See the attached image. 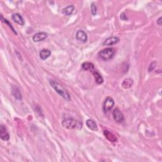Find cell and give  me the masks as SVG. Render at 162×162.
<instances>
[{"label":"cell","mask_w":162,"mask_h":162,"mask_svg":"<svg viewBox=\"0 0 162 162\" xmlns=\"http://www.w3.org/2000/svg\"><path fill=\"white\" fill-rule=\"evenodd\" d=\"M50 84L51 86H52L53 89L55 90V91L60 96H61L62 98H64L65 99H66L67 101L71 100V96L70 95V94L68 93L60 84L58 83L57 82H56L53 80H50Z\"/></svg>","instance_id":"1"},{"label":"cell","mask_w":162,"mask_h":162,"mask_svg":"<svg viewBox=\"0 0 162 162\" xmlns=\"http://www.w3.org/2000/svg\"><path fill=\"white\" fill-rule=\"evenodd\" d=\"M61 125L64 128L67 129H81L82 128V124L80 122L74 118H66L62 121Z\"/></svg>","instance_id":"2"},{"label":"cell","mask_w":162,"mask_h":162,"mask_svg":"<svg viewBox=\"0 0 162 162\" xmlns=\"http://www.w3.org/2000/svg\"><path fill=\"white\" fill-rule=\"evenodd\" d=\"M115 54V50L113 48H108L100 51L98 53V56L104 61H108L113 58Z\"/></svg>","instance_id":"3"},{"label":"cell","mask_w":162,"mask_h":162,"mask_svg":"<svg viewBox=\"0 0 162 162\" xmlns=\"http://www.w3.org/2000/svg\"><path fill=\"white\" fill-rule=\"evenodd\" d=\"M115 101L111 97H107L103 103V109L104 113H107L112 109V108L114 106Z\"/></svg>","instance_id":"4"},{"label":"cell","mask_w":162,"mask_h":162,"mask_svg":"<svg viewBox=\"0 0 162 162\" xmlns=\"http://www.w3.org/2000/svg\"><path fill=\"white\" fill-rule=\"evenodd\" d=\"M113 118L114 120L117 122V123H122L124 120V115L121 110L118 108H116L113 111Z\"/></svg>","instance_id":"5"},{"label":"cell","mask_w":162,"mask_h":162,"mask_svg":"<svg viewBox=\"0 0 162 162\" xmlns=\"http://www.w3.org/2000/svg\"><path fill=\"white\" fill-rule=\"evenodd\" d=\"M119 41H120V39H119L118 37H110V38H107L106 40L103 42V46H112V45L118 43Z\"/></svg>","instance_id":"6"},{"label":"cell","mask_w":162,"mask_h":162,"mask_svg":"<svg viewBox=\"0 0 162 162\" xmlns=\"http://www.w3.org/2000/svg\"><path fill=\"white\" fill-rule=\"evenodd\" d=\"M48 37V34L44 32H41L36 34L32 37V40L34 42H38L44 40Z\"/></svg>","instance_id":"7"},{"label":"cell","mask_w":162,"mask_h":162,"mask_svg":"<svg viewBox=\"0 0 162 162\" xmlns=\"http://www.w3.org/2000/svg\"><path fill=\"white\" fill-rule=\"evenodd\" d=\"M76 39L82 42H86L87 41V35L84 30H79L76 33Z\"/></svg>","instance_id":"8"},{"label":"cell","mask_w":162,"mask_h":162,"mask_svg":"<svg viewBox=\"0 0 162 162\" xmlns=\"http://www.w3.org/2000/svg\"><path fill=\"white\" fill-rule=\"evenodd\" d=\"M0 136L1 139L3 141H8L10 139V135L8 134L7 128L3 125H1L0 127Z\"/></svg>","instance_id":"9"},{"label":"cell","mask_w":162,"mask_h":162,"mask_svg":"<svg viewBox=\"0 0 162 162\" xmlns=\"http://www.w3.org/2000/svg\"><path fill=\"white\" fill-rule=\"evenodd\" d=\"M12 19L15 23L20 25H24L25 24V21L23 17L19 13H13L12 15Z\"/></svg>","instance_id":"10"},{"label":"cell","mask_w":162,"mask_h":162,"mask_svg":"<svg viewBox=\"0 0 162 162\" xmlns=\"http://www.w3.org/2000/svg\"><path fill=\"white\" fill-rule=\"evenodd\" d=\"M103 134L108 140L112 143H116L117 141V138L113 134L108 130H105L103 132Z\"/></svg>","instance_id":"11"},{"label":"cell","mask_w":162,"mask_h":162,"mask_svg":"<svg viewBox=\"0 0 162 162\" xmlns=\"http://www.w3.org/2000/svg\"><path fill=\"white\" fill-rule=\"evenodd\" d=\"M75 10V7L73 5H69L66 8H64L62 10L61 12L65 16H70L73 13V11Z\"/></svg>","instance_id":"12"},{"label":"cell","mask_w":162,"mask_h":162,"mask_svg":"<svg viewBox=\"0 0 162 162\" xmlns=\"http://www.w3.org/2000/svg\"><path fill=\"white\" fill-rule=\"evenodd\" d=\"M82 68L84 70L89 71L91 72L93 70H95V65L91 62H84L82 65Z\"/></svg>","instance_id":"13"},{"label":"cell","mask_w":162,"mask_h":162,"mask_svg":"<svg viewBox=\"0 0 162 162\" xmlns=\"http://www.w3.org/2000/svg\"><path fill=\"white\" fill-rule=\"evenodd\" d=\"M51 51L47 49H43L42 50L40 53H39V56H40V58L42 60H45L48 58H49L51 56Z\"/></svg>","instance_id":"14"},{"label":"cell","mask_w":162,"mask_h":162,"mask_svg":"<svg viewBox=\"0 0 162 162\" xmlns=\"http://www.w3.org/2000/svg\"><path fill=\"white\" fill-rule=\"evenodd\" d=\"M92 73L94 75V77H95V81L96 82V84H101L103 83V81H104L103 78L102 77V76L101 75L100 73L96 70H93Z\"/></svg>","instance_id":"15"},{"label":"cell","mask_w":162,"mask_h":162,"mask_svg":"<svg viewBox=\"0 0 162 162\" xmlns=\"http://www.w3.org/2000/svg\"><path fill=\"white\" fill-rule=\"evenodd\" d=\"M86 126L89 129L93 130V131L98 130V127L95 121L91 120V119H88L86 120Z\"/></svg>","instance_id":"16"},{"label":"cell","mask_w":162,"mask_h":162,"mask_svg":"<svg viewBox=\"0 0 162 162\" xmlns=\"http://www.w3.org/2000/svg\"><path fill=\"white\" fill-rule=\"evenodd\" d=\"M133 80L130 78L125 79L122 83V87L124 89H129L133 85Z\"/></svg>","instance_id":"17"},{"label":"cell","mask_w":162,"mask_h":162,"mask_svg":"<svg viewBox=\"0 0 162 162\" xmlns=\"http://www.w3.org/2000/svg\"><path fill=\"white\" fill-rule=\"evenodd\" d=\"M12 95L15 99H18V100H21L22 98V94L20 91L17 87H13L12 89Z\"/></svg>","instance_id":"18"},{"label":"cell","mask_w":162,"mask_h":162,"mask_svg":"<svg viewBox=\"0 0 162 162\" xmlns=\"http://www.w3.org/2000/svg\"><path fill=\"white\" fill-rule=\"evenodd\" d=\"M1 20H2V22H3L5 24H6L7 25H8V26L11 29H12V30L13 31V32H14V34H15L17 35V32H16V30L14 29V28L13 27V26H12V24L10 23V22L7 19H3V16L2 15H1Z\"/></svg>","instance_id":"19"},{"label":"cell","mask_w":162,"mask_h":162,"mask_svg":"<svg viewBox=\"0 0 162 162\" xmlns=\"http://www.w3.org/2000/svg\"><path fill=\"white\" fill-rule=\"evenodd\" d=\"M91 14L93 16H95L97 13V7L95 4V3L93 2L91 5Z\"/></svg>","instance_id":"20"},{"label":"cell","mask_w":162,"mask_h":162,"mask_svg":"<svg viewBox=\"0 0 162 162\" xmlns=\"http://www.w3.org/2000/svg\"><path fill=\"white\" fill-rule=\"evenodd\" d=\"M155 67H156V63L155 62H153L152 63H151L150 66L149 67V72H151L152 70H154Z\"/></svg>","instance_id":"21"},{"label":"cell","mask_w":162,"mask_h":162,"mask_svg":"<svg viewBox=\"0 0 162 162\" xmlns=\"http://www.w3.org/2000/svg\"><path fill=\"white\" fill-rule=\"evenodd\" d=\"M120 19L122 20H128V18L127 17L126 13H125L124 12L120 14Z\"/></svg>","instance_id":"22"},{"label":"cell","mask_w":162,"mask_h":162,"mask_svg":"<svg viewBox=\"0 0 162 162\" xmlns=\"http://www.w3.org/2000/svg\"><path fill=\"white\" fill-rule=\"evenodd\" d=\"M161 17H160L158 19V20L157 22H156V23H157V24L159 25V26H161Z\"/></svg>","instance_id":"23"}]
</instances>
